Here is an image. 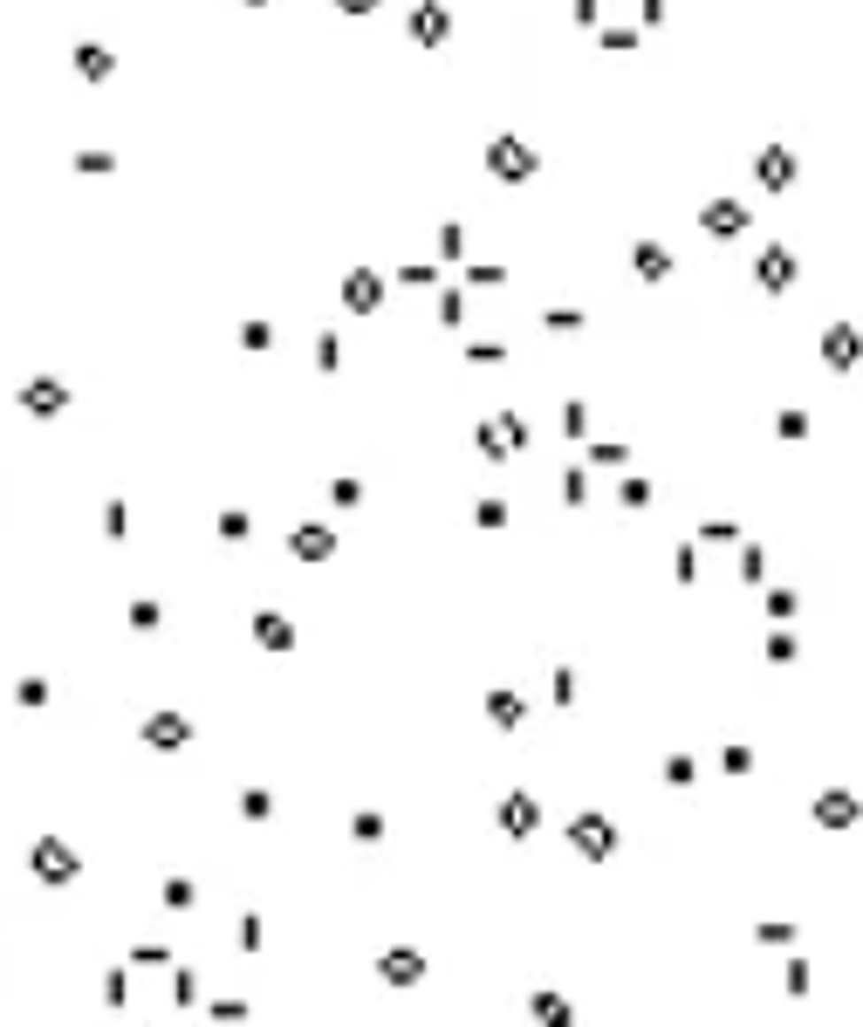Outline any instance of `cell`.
<instances>
[{
	"instance_id": "cell-3",
	"label": "cell",
	"mask_w": 863,
	"mask_h": 1027,
	"mask_svg": "<svg viewBox=\"0 0 863 1027\" xmlns=\"http://www.w3.org/2000/svg\"><path fill=\"white\" fill-rule=\"evenodd\" d=\"M760 282L788 288V282H795V254H788V247H767V254H760Z\"/></svg>"
},
{
	"instance_id": "cell-1",
	"label": "cell",
	"mask_w": 863,
	"mask_h": 1027,
	"mask_svg": "<svg viewBox=\"0 0 863 1027\" xmlns=\"http://www.w3.org/2000/svg\"><path fill=\"white\" fill-rule=\"evenodd\" d=\"M822 350H829V370H857V357H863V336L850 329V322H836V329L822 336Z\"/></svg>"
},
{
	"instance_id": "cell-4",
	"label": "cell",
	"mask_w": 863,
	"mask_h": 1027,
	"mask_svg": "<svg viewBox=\"0 0 863 1027\" xmlns=\"http://www.w3.org/2000/svg\"><path fill=\"white\" fill-rule=\"evenodd\" d=\"M788 179H795V158H788V151H760V185H774V192H782Z\"/></svg>"
},
{
	"instance_id": "cell-2",
	"label": "cell",
	"mask_w": 863,
	"mask_h": 1027,
	"mask_svg": "<svg viewBox=\"0 0 863 1027\" xmlns=\"http://www.w3.org/2000/svg\"><path fill=\"white\" fill-rule=\"evenodd\" d=\"M815 822H829V829H850V822H857V795H843V788H829V795L815 801Z\"/></svg>"
},
{
	"instance_id": "cell-5",
	"label": "cell",
	"mask_w": 863,
	"mask_h": 1027,
	"mask_svg": "<svg viewBox=\"0 0 863 1027\" xmlns=\"http://www.w3.org/2000/svg\"><path fill=\"white\" fill-rule=\"evenodd\" d=\"M706 227H720V233H733V227H740V205H713V212H706Z\"/></svg>"
}]
</instances>
